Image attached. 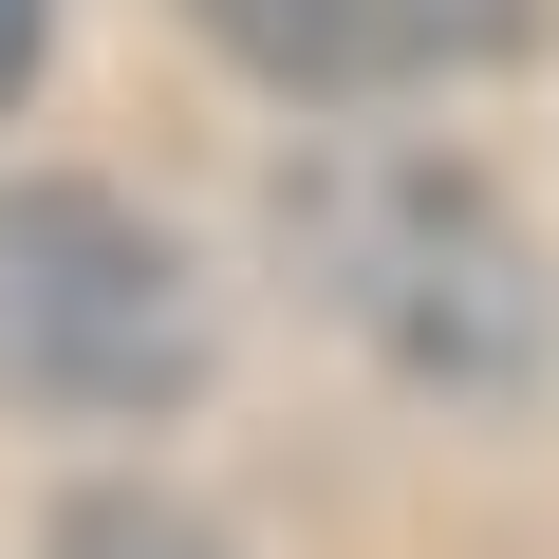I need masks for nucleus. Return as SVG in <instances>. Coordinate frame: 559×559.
<instances>
[{"instance_id": "nucleus-3", "label": "nucleus", "mask_w": 559, "mask_h": 559, "mask_svg": "<svg viewBox=\"0 0 559 559\" xmlns=\"http://www.w3.org/2000/svg\"><path fill=\"white\" fill-rule=\"evenodd\" d=\"M540 0H205V38L280 94H429V75H485L522 57Z\"/></svg>"}, {"instance_id": "nucleus-1", "label": "nucleus", "mask_w": 559, "mask_h": 559, "mask_svg": "<svg viewBox=\"0 0 559 559\" xmlns=\"http://www.w3.org/2000/svg\"><path fill=\"white\" fill-rule=\"evenodd\" d=\"M205 392V280L112 187H0V411L150 429Z\"/></svg>"}, {"instance_id": "nucleus-4", "label": "nucleus", "mask_w": 559, "mask_h": 559, "mask_svg": "<svg viewBox=\"0 0 559 559\" xmlns=\"http://www.w3.org/2000/svg\"><path fill=\"white\" fill-rule=\"evenodd\" d=\"M57 559H242V540L187 522V503H150V485H94V503L57 522Z\"/></svg>"}, {"instance_id": "nucleus-2", "label": "nucleus", "mask_w": 559, "mask_h": 559, "mask_svg": "<svg viewBox=\"0 0 559 559\" xmlns=\"http://www.w3.org/2000/svg\"><path fill=\"white\" fill-rule=\"evenodd\" d=\"M299 242H318V280L411 355V373H448V392H503L522 355H540V261H522V224L485 205V187H448V168H336L318 205H299Z\"/></svg>"}, {"instance_id": "nucleus-5", "label": "nucleus", "mask_w": 559, "mask_h": 559, "mask_svg": "<svg viewBox=\"0 0 559 559\" xmlns=\"http://www.w3.org/2000/svg\"><path fill=\"white\" fill-rule=\"evenodd\" d=\"M38 38H57V0H0V112L38 94Z\"/></svg>"}]
</instances>
